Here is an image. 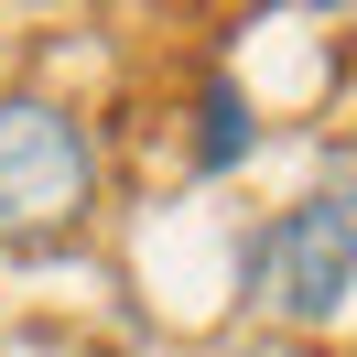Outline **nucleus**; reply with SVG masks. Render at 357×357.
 <instances>
[{"mask_svg": "<svg viewBox=\"0 0 357 357\" xmlns=\"http://www.w3.org/2000/svg\"><path fill=\"white\" fill-rule=\"evenodd\" d=\"M249 303L271 314V335H314L357 303V162H335L249 238Z\"/></svg>", "mask_w": 357, "mask_h": 357, "instance_id": "nucleus-1", "label": "nucleus"}, {"mask_svg": "<svg viewBox=\"0 0 357 357\" xmlns=\"http://www.w3.org/2000/svg\"><path fill=\"white\" fill-rule=\"evenodd\" d=\"M98 217V141L66 98H0V249H54Z\"/></svg>", "mask_w": 357, "mask_h": 357, "instance_id": "nucleus-2", "label": "nucleus"}, {"mask_svg": "<svg viewBox=\"0 0 357 357\" xmlns=\"http://www.w3.org/2000/svg\"><path fill=\"white\" fill-rule=\"evenodd\" d=\"M227 357H314L303 335H260V347H227Z\"/></svg>", "mask_w": 357, "mask_h": 357, "instance_id": "nucleus-3", "label": "nucleus"}]
</instances>
